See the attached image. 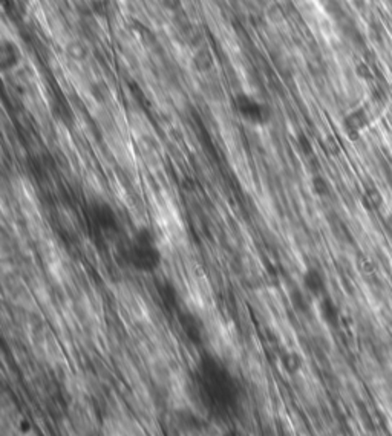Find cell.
I'll return each mask as SVG.
<instances>
[{
	"mask_svg": "<svg viewBox=\"0 0 392 436\" xmlns=\"http://www.w3.org/2000/svg\"><path fill=\"white\" fill-rule=\"evenodd\" d=\"M196 389L207 412L217 420H229L238 410L241 392L236 378L217 358L205 357L196 369Z\"/></svg>",
	"mask_w": 392,
	"mask_h": 436,
	"instance_id": "obj_1",
	"label": "cell"
},
{
	"mask_svg": "<svg viewBox=\"0 0 392 436\" xmlns=\"http://www.w3.org/2000/svg\"><path fill=\"white\" fill-rule=\"evenodd\" d=\"M127 262L134 269L144 274H152L161 267V251L149 227H140L134 233L131 245L127 248Z\"/></svg>",
	"mask_w": 392,
	"mask_h": 436,
	"instance_id": "obj_2",
	"label": "cell"
},
{
	"mask_svg": "<svg viewBox=\"0 0 392 436\" xmlns=\"http://www.w3.org/2000/svg\"><path fill=\"white\" fill-rule=\"evenodd\" d=\"M89 216L94 224L103 231H115L119 228V216L109 202L95 199L89 206Z\"/></svg>",
	"mask_w": 392,
	"mask_h": 436,
	"instance_id": "obj_3",
	"label": "cell"
},
{
	"mask_svg": "<svg viewBox=\"0 0 392 436\" xmlns=\"http://www.w3.org/2000/svg\"><path fill=\"white\" fill-rule=\"evenodd\" d=\"M238 108L239 112L251 123H262L267 120V112L262 106L256 101L250 99L249 95H241L238 99Z\"/></svg>",
	"mask_w": 392,
	"mask_h": 436,
	"instance_id": "obj_4",
	"label": "cell"
},
{
	"mask_svg": "<svg viewBox=\"0 0 392 436\" xmlns=\"http://www.w3.org/2000/svg\"><path fill=\"white\" fill-rule=\"evenodd\" d=\"M302 284L305 289L311 294H320L323 288H325V279L322 273L316 268H310L302 276Z\"/></svg>",
	"mask_w": 392,
	"mask_h": 436,
	"instance_id": "obj_5",
	"label": "cell"
},
{
	"mask_svg": "<svg viewBox=\"0 0 392 436\" xmlns=\"http://www.w3.org/2000/svg\"><path fill=\"white\" fill-rule=\"evenodd\" d=\"M311 186H312V190H315L319 196H325L327 193H328V184L322 177H315V178H312L311 179Z\"/></svg>",
	"mask_w": 392,
	"mask_h": 436,
	"instance_id": "obj_6",
	"label": "cell"
}]
</instances>
